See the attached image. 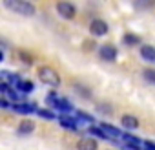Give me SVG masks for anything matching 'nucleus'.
<instances>
[{"mask_svg": "<svg viewBox=\"0 0 155 150\" xmlns=\"http://www.w3.org/2000/svg\"><path fill=\"white\" fill-rule=\"evenodd\" d=\"M4 6L22 17H33L37 13L35 6L31 2H26V0H4Z\"/></svg>", "mask_w": 155, "mask_h": 150, "instance_id": "obj_1", "label": "nucleus"}, {"mask_svg": "<svg viewBox=\"0 0 155 150\" xmlns=\"http://www.w3.org/2000/svg\"><path fill=\"white\" fill-rule=\"evenodd\" d=\"M38 79H40L44 84L51 86V88H57V86L60 84L58 73H57L53 68H49V66H40V68H38Z\"/></svg>", "mask_w": 155, "mask_h": 150, "instance_id": "obj_2", "label": "nucleus"}, {"mask_svg": "<svg viewBox=\"0 0 155 150\" xmlns=\"http://www.w3.org/2000/svg\"><path fill=\"white\" fill-rule=\"evenodd\" d=\"M57 11H58V15L62 17V19H66V20H71V19H75V15H77V8L71 4V2H57Z\"/></svg>", "mask_w": 155, "mask_h": 150, "instance_id": "obj_3", "label": "nucleus"}, {"mask_svg": "<svg viewBox=\"0 0 155 150\" xmlns=\"http://www.w3.org/2000/svg\"><path fill=\"white\" fill-rule=\"evenodd\" d=\"M90 31L95 35V37H102L108 33V24L102 20V19H95L91 24H90Z\"/></svg>", "mask_w": 155, "mask_h": 150, "instance_id": "obj_4", "label": "nucleus"}, {"mask_svg": "<svg viewBox=\"0 0 155 150\" xmlns=\"http://www.w3.org/2000/svg\"><path fill=\"white\" fill-rule=\"evenodd\" d=\"M99 53H101V59L106 60V62H113V60L117 59V49H115V46H111V44H104V46L99 49Z\"/></svg>", "mask_w": 155, "mask_h": 150, "instance_id": "obj_5", "label": "nucleus"}, {"mask_svg": "<svg viewBox=\"0 0 155 150\" xmlns=\"http://www.w3.org/2000/svg\"><path fill=\"white\" fill-rule=\"evenodd\" d=\"M11 108H13L17 114H33V112L38 110L33 103H17V104H11Z\"/></svg>", "mask_w": 155, "mask_h": 150, "instance_id": "obj_6", "label": "nucleus"}, {"mask_svg": "<svg viewBox=\"0 0 155 150\" xmlns=\"http://www.w3.org/2000/svg\"><path fill=\"white\" fill-rule=\"evenodd\" d=\"M58 123L62 128H68V130H79V124H77V119L75 117H69V115H60L58 117Z\"/></svg>", "mask_w": 155, "mask_h": 150, "instance_id": "obj_7", "label": "nucleus"}, {"mask_svg": "<svg viewBox=\"0 0 155 150\" xmlns=\"http://www.w3.org/2000/svg\"><path fill=\"white\" fill-rule=\"evenodd\" d=\"M120 123H122V126L128 128V130H135V128L139 126V119H137L135 115H131V114H124V115L120 117Z\"/></svg>", "mask_w": 155, "mask_h": 150, "instance_id": "obj_8", "label": "nucleus"}, {"mask_svg": "<svg viewBox=\"0 0 155 150\" xmlns=\"http://www.w3.org/2000/svg\"><path fill=\"white\" fill-rule=\"evenodd\" d=\"M99 128L106 134V137H108V139H120V134H122V132H119L115 126H111V124H108V123H102Z\"/></svg>", "mask_w": 155, "mask_h": 150, "instance_id": "obj_9", "label": "nucleus"}, {"mask_svg": "<svg viewBox=\"0 0 155 150\" xmlns=\"http://www.w3.org/2000/svg\"><path fill=\"white\" fill-rule=\"evenodd\" d=\"M77 150H97V141L93 137H82L77 143Z\"/></svg>", "mask_w": 155, "mask_h": 150, "instance_id": "obj_10", "label": "nucleus"}, {"mask_svg": "<svg viewBox=\"0 0 155 150\" xmlns=\"http://www.w3.org/2000/svg\"><path fill=\"white\" fill-rule=\"evenodd\" d=\"M33 130H35V123H33L31 119H22L17 132H18L20 135H28V134H31Z\"/></svg>", "mask_w": 155, "mask_h": 150, "instance_id": "obj_11", "label": "nucleus"}, {"mask_svg": "<svg viewBox=\"0 0 155 150\" xmlns=\"http://www.w3.org/2000/svg\"><path fill=\"white\" fill-rule=\"evenodd\" d=\"M55 108H57V110H60V114H62V115H66V114L73 112V104H71L68 99H60V97H58V101L55 103Z\"/></svg>", "mask_w": 155, "mask_h": 150, "instance_id": "obj_12", "label": "nucleus"}, {"mask_svg": "<svg viewBox=\"0 0 155 150\" xmlns=\"http://www.w3.org/2000/svg\"><path fill=\"white\" fill-rule=\"evenodd\" d=\"M140 57H142L144 60L155 64V48H153V46H142V48H140Z\"/></svg>", "mask_w": 155, "mask_h": 150, "instance_id": "obj_13", "label": "nucleus"}, {"mask_svg": "<svg viewBox=\"0 0 155 150\" xmlns=\"http://www.w3.org/2000/svg\"><path fill=\"white\" fill-rule=\"evenodd\" d=\"M122 44H126V46H137V44H140V37L133 35V33H126L122 37Z\"/></svg>", "mask_w": 155, "mask_h": 150, "instance_id": "obj_14", "label": "nucleus"}, {"mask_svg": "<svg viewBox=\"0 0 155 150\" xmlns=\"http://www.w3.org/2000/svg\"><path fill=\"white\" fill-rule=\"evenodd\" d=\"M75 119H77V124H79V121L81 123H86V124H91L93 126V117L91 115H88V114H84V112H75Z\"/></svg>", "mask_w": 155, "mask_h": 150, "instance_id": "obj_15", "label": "nucleus"}, {"mask_svg": "<svg viewBox=\"0 0 155 150\" xmlns=\"http://www.w3.org/2000/svg\"><path fill=\"white\" fill-rule=\"evenodd\" d=\"M17 88H18L20 92H24V94H29V92H33V90H35V84H33L31 81H22Z\"/></svg>", "mask_w": 155, "mask_h": 150, "instance_id": "obj_16", "label": "nucleus"}, {"mask_svg": "<svg viewBox=\"0 0 155 150\" xmlns=\"http://www.w3.org/2000/svg\"><path fill=\"white\" fill-rule=\"evenodd\" d=\"M142 77H144L148 83L155 84V70H153V68H148V70H144V71H142Z\"/></svg>", "mask_w": 155, "mask_h": 150, "instance_id": "obj_17", "label": "nucleus"}, {"mask_svg": "<svg viewBox=\"0 0 155 150\" xmlns=\"http://www.w3.org/2000/svg\"><path fill=\"white\" fill-rule=\"evenodd\" d=\"M37 114H38L42 119H46V121H53V119H55V114H53L51 110H44V108H40V110H37Z\"/></svg>", "mask_w": 155, "mask_h": 150, "instance_id": "obj_18", "label": "nucleus"}, {"mask_svg": "<svg viewBox=\"0 0 155 150\" xmlns=\"http://www.w3.org/2000/svg\"><path fill=\"white\" fill-rule=\"evenodd\" d=\"M90 135H95V137H101V139H104V141H108V137H106V134L101 130V128H97V126H90Z\"/></svg>", "mask_w": 155, "mask_h": 150, "instance_id": "obj_19", "label": "nucleus"}, {"mask_svg": "<svg viewBox=\"0 0 155 150\" xmlns=\"http://www.w3.org/2000/svg\"><path fill=\"white\" fill-rule=\"evenodd\" d=\"M20 57H22V60H24L26 64H33V60H35L33 55H28L26 51H20Z\"/></svg>", "mask_w": 155, "mask_h": 150, "instance_id": "obj_20", "label": "nucleus"}, {"mask_svg": "<svg viewBox=\"0 0 155 150\" xmlns=\"http://www.w3.org/2000/svg\"><path fill=\"white\" fill-rule=\"evenodd\" d=\"M57 101H58V97H57V94H55V92H51V94L48 95V103H49L51 106H55V103H57Z\"/></svg>", "mask_w": 155, "mask_h": 150, "instance_id": "obj_21", "label": "nucleus"}, {"mask_svg": "<svg viewBox=\"0 0 155 150\" xmlns=\"http://www.w3.org/2000/svg\"><path fill=\"white\" fill-rule=\"evenodd\" d=\"M142 148L144 150H155V143L153 141H144L142 143Z\"/></svg>", "mask_w": 155, "mask_h": 150, "instance_id": "obj_22", "label": "nucleus"}, {"mask_svg": "<svg viewBox=\"0 0 155 150\" xmlns=\"http://www.w3.org/2000/svg\"><path fill=\"white\" fill-rule=\"evenodd\" d=\"M2 92H9V84L8 83H0V94Z\"/></svg>", "mask_w": 155, "mask_h": 150, "instance_id": "obj_23", "label": "nucleus"}, {"mask_svg": "<svg viewBox=\"0 0 155 150\" xmlns=\"http://www.w3.org/2000/svg\"><path fill=\"white\" fill-rule=\"evenodd\" d=\"M9 106H11V103H9V101L0 99V108H9Z\"/></svg>", "mask_w": 155, "mask_h": 150, "instance_id": "obj_24", "label": "nucleus"}, {"mask_svg": "<svg viewBox=\"0 0 155 150\" xmlns=\"http://www.w3.org/2000/svg\"><path fill=\"white\" fill-rule=\"evenodd\" d=\"M4 60V51H0V62Z\"/></svg>", "mask_w": 155, "mask_h": 150, "instance_id": "obj_25", "label": "nucleus"}]
</instances>
